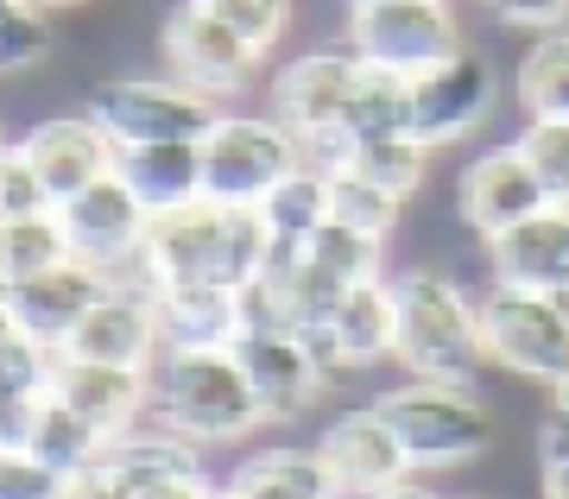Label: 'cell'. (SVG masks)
<instances>
[{"mask_svg": "<svg viewBox=\"0 0 569 499\" xmlns=\"http://www.w3.org/2000/svg\"><path fill=\"white\" fill-rule=\"evenodd\" d=\"M70 480L44 468L32 449H0V499H63Z\"/></svg>", "mask_w": 569, "mask_h": 499, "instance_id": "cell-40", "label": "cell"}, {"mask_svg": "<svg viewBox=\"0 0 569 499\" xmlns=\"http://www.w3.org/2000/svg\"><path fill=\"white\" fill-rule=\"evenodd\" d=\"M58 221H63V240H70V260H89L96 272L121 279V272L140 266L152 209L127 190L121 171H108V178H96L89 190L63 197L58 202Z\"/></svg>", "mask_w": 569, "mask_h": 499, "instance_id": "cell-11", "label": "cell"}, {"mask_svg": "<svg viewBox=\"0 0 569 499\" xmlns=\"http://www.w3.org/2000/svg\"><path fill=\"white\" fill-rule=\"evenodd\" d=\"M58 63V26H51V13L44 7H13L7 20H0V77H39V70H51Z\"/></svg>", "mask_w": 569, "mask_h": 499, "instance_id": "cell-34", "label": "cell"}, {"mask_svg": "<svg viewBox=\"0 0 569 499\" xmlns=\"http://www.w3.org/2000/svg\"><path fill=\"white\" fill-rule=\"evenodd\" d=\"M317 456H323L329 480H336V499H373L380 487H392L399 475H411L406 449L392 437L373 405H348L317 430Z\"/></svg>", "mask_w": 569, "mask_h": 499, "instance_id": "cell-15", "label": "cell"}, {"mask_svg": "<svg viewBox=\"0 0 569 499\" xmlns=\"http://www.w3.org/2000/svg\"><path fill=\"white\" fill-rule=\"evenodd\" d=\"M348 7H373V0H348Z\"/></svg>", "mask_w": 569, "mask_h": 499, "instance_id": "cell-52", "label": "cell"}, {"mask_svg": "<svg viewBox=\"0 0 569 499\" xmlns=\"http://www.w3.org/2000/svg\"><path fill=\"white\" fill-rule=\"evenodd\" d=\"M102 291H108V272H96L89 260H58L51 272L13 285L7 298H13V322H20L26 336L44 341V348H63Z\"/></svg>", "mask_w": 569, "mask_h": 499, "instance_id": "cell-20", "label": "cell"}, {"mask_svg": "<svg viewBox=\"0 0 569 499\" xmlns=\"http://www.w3.org/2000/svg\"><path fill=\"white\" fill-rule=\"evenodd\" d=\"M39 423V399H0V449H26Z\"/></svg>", "mask_w": 569, "mask_h": 499, "instance_id": "cell-42", "label": "cell"}, {"mask_svg": "<svg viewBox=\"0 0 569 499\" xmlns=\"http://www.w3.org/2000/svg\"><path fill=\"white\" fill-rule=\"evenodd\" d=\"M32 7H44V13H82L89 0H32Z\"/></svg>", "mask_w": 569, "mask_h": 499, "instance_id": "cell-47", "label": "cell"}, {"mask_svg": "<svg viewBox=\"0 0 569 499\" xmlns=\"http://www.w3.org/2000/svg\"><path fill=\"white\" fill-rule=\"evenodd\" d=\"M373 499H449V493H437V487H430V480L418 475V468H411V475H399L392 487H380Z\"/></svg>", "mask_w": 569, "mask_h": 499, "instance_id": "cell-45", "label": "cell"}, {"mask_svg": "<svg viewBox=\"0 0 569 499\" xmlns=\"http://www.w3.org/2000/svg\"><path fill=\"white\" fill-rule=\"evenodd\" d=\"M512 108L519 114H569V26L531 32L512 63Z\"/></svg>", "mask_w": 569, "mask_h": 499, "instance_id": "cell-26", "label": "cell"}, {"mask_svg": "<svg viewBox=\"0 0 569 499\" xmlns=\"http://www.w3.org/2000/svg\"><path fill=\"white\" fill-rule=\"evenodd\" d=\"M493 26L507 32H550V26H569V0H475Z\"/></svg>", "mask_w": 569, "mask_h": 499, "instance_id": "cell-41", "label": "cell"}, {"mask_svg": "<svg viewBox=\"0 0 569 499\" xmlns=\"http://www.w3.org/2000/svg\"><path fill=\"white\" fill-rule=\"evenodd\" d=\"M367 405L399 437V449H406V461L418 475H462L475 461H488L493 442H500V411H493L488 386L406 373L392 386H373Z\"/></svg>", "mask_w": 569, "mask_h": 499, "instance_id": "cell-2", "label": "cell"}, {"mask_svg": "<svg viewBox=\"0 0 569 499\" xmlns=\"http://www.w3.org/2000/svg\"><path fill=\"white\" fill-rule=\"evenodd\" d=\"M63 499H133V493H127L121 480H114V475L102 468V461H96L89 475H77V480H70V493H63Z\"/></svg>", "mask_w": 569, "mask_h": 499, "instance_id": "cell-43", "label": "cell"}, {"mask_svg": "<svg viewBox=\"0 0 569 499\" xmlns=\"http://www.w3.org/2000/svg\"><path fill=\"white\" fill-rule=\"evenodd\" d=\"M392 279V367L425 373V380H456L481 386L493 373L475 291L456 272L425 260H406L387 272Z\"/></svg>", "mask_w": 569, "mask_h": 499, "instance_id": "cell-1", "label": "cell"}, {"mask_svg": "<svg viewBox=\"0 0 569 499\" xmlns=\"http://www.w3.org/2000/svg\"><path fill=\"white\" fill-rule=\"evenodd\" d=\"M550 405H557V411H569V367L550 380Z\"/></svg>", "mask_w": 569, "mask_h": 499, "instance_id": "cell-46", "label": "cell"}, {"mask_svg": "<svg viewBox=\"0 0 569 499\" xmlns=\"http://www.w3.org/2000/svg\"><path fill=\"white\" fill-rule=\"evenodd\" d=\"M298 164H305L298 133L272 108H222L216 127L203 133V197L228 202V209H253Z\"/></svg>", "mask_w": 569, "mask_h": 499, "instance_id": "cell-5", "label": "cell"}, {"mask_svg": "<svg viewBox=\"0 0 569 499\" xmlns=\"http://www.w3.org/2000/svg\"><path fill=\"white\" fill-rule=\"evenodd\" d=\"M342 39L361 63H380L392 77H430L443 70L468 44L462 13L449 0H373V7H348Z\"/></svg>", "mask_w": 569, "mask_h": 499, "instance_id": "cell-6", "label": "cell"}, {"mask_svg": "<svg viewBox=\"0 0 569 499\" xmlns=\"http://www.w3.org/2000/svg\"><path fill=\"white\" fill-rule=\"evenodd\" d=\"M247 329V298L228 285H164L159 336L164 348H234Z\"/></svg>", "mask_w": 569, "mask_h": 499, "instance_id": "cell-22", "label": "cell"}, {"mask_svg": "<svg viewBox=\"0 0 569 499\" xmlns=\"http://www.w3.org/2000/svg\"><path fill=\"white\" fill-rule=\"evenodd\" d=\"M114 171L127 178V190L159 216L178 202L203 197V140H152V146H121Z\"/></svg>", "mask_w": 569, "mask_h": 499, "instance_id": "cell-25", "label": "cell"}, {"mask_svg": "<svg viewBox=\"0 0 569 499\" xmlns=\"http://www.w3.org/2000/svg\"><path fill=\"white\" fill-rule=\"evenodd\" d=\"M493 108H500V70L475 44H462L443 70H430V77L411 82V133L430 152H449V146L475 140L493 120Z\"/></svg>", "mask_w": 569, "mask_h": 499, "instance_id": "cell-10", "label": "cell"}, {"mask_svg": "<svg viewBox=\"0 0 569 499\" xmlns=\"http://www.w3.org/2000/svg\"><path fill=\"white\" fill-rule=\"evenodd\" d=\"M140 499H216V480H209V475L164 480V487H152V493H140Z\"/></svg>", "mask_w": 569, "mask_h": 499, "instance_id": "cell-44", "label": "cell"}, {"mask_svg": "<svg viewBox=\"0 0 569 499\" xmlns=\"http://www.w3.org/2000/svg\"><path fill=\"white\" fill-rule=\"evenodd\" d=\"M44 209H58V202H51V190H44L32 152H26L20 140H7V146H0V221L44 216Z\"/></svg>", "mask_w": 569, "mask_h": 499, "instance_id": "cell-38", "label": "cell"}, {"mask_svg": "<svg viewBox=\"0 0 569 499\" xmlns=\"http://www.w3.org/2000/svg\"><path fill=\"white\" fill-rule=\"evenodd\" d=\"M519 152L531 159L550 209H569V114H519Z\"/></svg>", "mask_w": 569, "mask_h": 499, "instance_id": "cell-35", "label": "cell"}, {"mask_svg": "<svg viewBox=\"0 0 569 499\" xmlns=\"http://www.w3.org/2000/svg\"><path fill=\"white\" fill-rule=\"evenodd\" d=\"M222 487L241 499H336V480H329L317 442L310 449L305 442H260L228 468Z\"/></svg>", "mask_w": 569, "mask_h": 499, "instance_id": "cell-23", "label": "cell"}, {"mask_svg": "<svg viewBox=\"0 0 569 499\" xmlns=\"http://www.w3.org/2000/svg\"><path fill=\"white\" fill-rule=\"evenodd\" d=\"M7 329H20V322H13V298H7V285H0V336H7Z\"/></svg>", "mask_w": 569, "mask_h": 499, "instance_id": "cell-48", "label": "cell"}, {"mask_svg": "<svg viewBox=\"0 0 569 499\" xmlns=\"http://www.w3.org/2000/svg\"><path fill=\"white\" fill-rule=\"evenodd\" d=\"M58 260H70V240H63L58 209L0 221V285H7V291L26 285V279H39V272H51Z\"/></svg>", "mask_w": 569, "mask_h": 499, "instance_id": "cell-32", "label": "cell"}, {"mask_svg": "<svg viewBox=\"0 0 569 499\" xmlns=\"http://www.w3.org/2000/svg\"><path fill=\"white\" fill-rule=\"evenodd\" d=\"M355 77H361V58L348 51V39H323V44H310V51H298V58H284L266 77V108L305 140L317 127H342Z\"/></svg>", "mask_w": 569, "mask_h": 499, "instance_id": "cell-12", "label": "cell"}, {"mask_svg": "<svg viewBox=\"0 0 569 499\" xmlns=\"http://www.w3.org/2000/svg\"><path fill=\"white\" fill-rule=\"evenodd\" d=\"M336 373H380L392 360V279H361L348 285L329 310L323 336L310 341Z\"/></svg>", "mask_w": 569, "mask_h": 499, "instance_id": "cell-19", "label": "cell"}, {"mask_svg": "<svg viewBox=\"0 0 569 499\" xmlns=\"http://www.w3.org/2000/svg\"><path fill=\"white\" fill-rule=\"evenodd\" d=\"M430 164H437V152H430L418 133H380V140H355V152H348V171H355V178L380 183V190H387V197H399L406 209L425 197Z\"/></svg>", "mask_w": 569, "mask_h": 499, "instance_id": "cell-29", "label": "cell"}, {"mask_svg": "<svg viewBox=\"0 0 569 499\" xmlns=\"http://www.w3.org/2000/svg\"><path fill=\"white\" fill-rule=\"evenodd\" d=\"M488 266H493V279H507V285H531V291L569 298V209H538L531 221L493 234Z\"/></svg>", "mask_w": 569, "mask_h": 499, "instance_id": "cell-21", "label": "cell"}, {"mask_svg": "<svg viewBox=\"0 0 569 499\" xmlns=\"http://www.w3.org/2000/svg\"><path fill=\"white\" fill-rule=\"evenodd\" d=\"M13 7H26V0H0V20H7V13H13Z\"/></svg>", "mask_w": 569, "mask_h": 499, "instance_id": "cell-49", "label": "cell"}, {"mask_svg": "<svg viewBox=\"0 0 569 499\" xmlns=\"http://www.w3.org/2000/svg\"><path fill=\"white\" fill-rule=\"evenodd\" d=\"M222 228H228V202L216 197L159 209L140 247L146 285L152 291H164V285H222Z\"/></svg>", "mask_w": 569, "mask_h": 499, "instance_id": "cell-14", "label": "cell"}, {"mask_svg": "<svg viewBox=\"0 0 569 499\" xmlns=\"http://www.w3.org/2000/svg\"><path fill=\"white\" fill-rule=\"evenodd\" d=\"M20 146L32 152V164H39V178H44V190H51V202L89 190V183L108 178V171H114V159H121L114 133H108V127L89 114V108L39 114V120L20 133Z\"/></svg>", "mask_w": 569, "mask_h": 499, "instance_id": "cell-16", "label": "cell"}, {"mask_svg": "<svg viewBox=\"0 0 569 499\" xmlns=\"http://www.w3.org/2000/svg\"><path fill=\"white\" fill-rule=\"evenodd\" d=\"M234 355H241V373H247V386H253V399H260L266 423H298L329 386L342 380V373H336L298 329H284V322H247L241 341H234Z\"/></svg>", "mask_w": 569, "mask_h": 499, "instance_id": "cell-9", "label": "cell"}, {"mask_svg": "<svg viewBox=\"0 0 569 499\" xmlns=\"http://www.w3.org/2000/svg\"><path fill=\"white\" fill-rule=\"evenodd\" d=\"M159 58L164 70L178 82H190L197 96L222 101V108H234V101L260 82L266 58L253 51V44L241 39V32H228L209 7H197V0H178V7H164L159 20Z\"/></svg>", "mask_w": 569, "mask_h": 499, "instance_id": "cell-8", "label": "cell"}, {"mask_svg": "<svg viewBox=\"0 0 569 499\" xmlns=\"http://www.w3.org/2000/svg\"><path fill=\"white\" fill-rule=\"evenodd\" d=\"M348 140H380V133H411V77H392L380 63H361L355 96L342 108Z\"/></svg>", "mask_w": 569, "mask_h": 499, "instance_id": "cell-31", "label": "cell"}, {"mask_svg": "<svg viewBox=\"0 0 569 499\" xmlns=\"http://www.w3.org/2000/svg\"><path fill=\"white\" fill-rule=\"evenodd\" d=\"M89 114L102 120L114 146H152V140H203L222 101L197 96L190 82L164 77H96L89 82Z\"/></svg>", "mask_w": 569, "mask_h": 499, "instance_id": "cell-7", "label": "cell"}, {"mask_svg": "<svg viewBox=\"0 0 569 499\" xmlns=\"http://www.w3.org/2000/svg\"><path fill=\"white\" fill-rule=\"evenodd\" d=\"M216 499H241V493H228V487H222V480H216Z\"/></svg>", "mask_w": 569, "mask_h": 499, "instance_id": "cell-50", "label": "cell"}, {"mask_svg": "<svg viewBox=\"0 0 569 499\" xmlns=\"http://www.w3.org/2000/svg\"><path fill=\"white\" fill-rule=\"evenodd\" d=\"M146 386H152L146 418L190 437L197 449H234L266 423L234 348H159V360L146 367Z\"/></svg>", "mask_w": 569, "mask_h": 499, "instance_id": "cell-3", "label": "cell"}, {"mask_svg": "<svg viewBox=\"0 0 569 499\" xmlns=\"http://www.w3.org/2000/svg\"><path fill=\"white\" fill-rule=\"evenodd\" d=\"M0 146H7V140H0Z\"/></svg>", "mask_w": 569, "mask_h": 499, "instance_id": "cell-53", "label": "cell"}, {"mask_svg": "<svg viewBox=\"0 0 569 499\" xmlns=\"http://www.w3.org/2000/svg\"><path fill=\"white\" fill-rule=\"evenodd\" d=\"M26 449H32L44 468H58L63 480H77V475H89V468L108 456V437L89 418H77L63 399L44 392V399H39V423H32V442H26Z\"/></svg>", "mask_w": 569, "mask_h": 499, "instance_id": "cell-30", "label": "cell"}, {"mask_svg": "<svg viewBox=\"0 0 569 499\" xmlns=\"http://www.w3.org/2000/svg\"><path fill=\"white\" fill-rule=\"evenodd\" d=\"M102 468L121 480L133 499H140V493H152V487H164V480L203 475V449H197L190 437H178V430H164V423L146 418V423H133L127 437L108 442Z\"/></svg>", "mask_w": 569, "mask_h": 499, "instance_id": "cell-24", "label": "cell"}, {"mask_svg": "<svg viewBox=\"0 0 569 499\" xmlns=\"http://www.w3.org/2000/svg\"><path fill=\"white\" fill-rule=\"evenodd\" d=\"M475 317H481L488 360L512 380H531L550 392V380L569 367V298H557V291L488 279L475 285Z\"/></svg>", "mask_w": 569, "mask_h": 499, "instance_id": "cell-4", "label": "cell"}, {"mask_svg": "<svg viewBox=\"0 0 569 499\" xmlns=\"http://www.w3.org/2000/svg\"><path fill=\"white\" fill-rule=\"evenodd\" d=\"M538 209H550V197H545V183H538V171H531V159L519 152V140L481 146V152L462 164V178H456V216H462L481 240L531 221Z\"/></svg>", "mask_w": 569, "mask_h": 499, "instance_id": "cell-13", "label": "cell"}, {"mask_svg": "<svg viewBox=\"0 0 569 499\" xmlns=\"http://www.w3.org/2000/svg\"><path fill=\"white\" fill-rule=\"evenodd\" d=\"M449 499H493V493H449Z\"/></svg>", "mask_w": 569, "mask_h": 499, "instance_id": "cell-51", "label": "cell"}, {"mask_svg": "<svg viewBox=\"0 0 569 499\" xmlns=\"http://www.w3.org/2000/svg\"><path fill=\"white\" fill-rule=\"evenodd\" d=\"M329 216L348 221V228H361V234H380V240H399V228H406V202L387 197L380 183L355 178V171H329Z\"/></svg>", "mask_w": 569, "mask_h": 499, "instance_id": "cell-33", "label": "cell"}, {"mask_svg": "<svg viewBox=\"0 0 569 499\" xmlns=\"http://www.w3.org/2000/svg\"><path fill=\"white\" fill-rule=\"evenodd\" d=\"M531 468H538V499H569V411L557 405L531 418Z\"/></svg>", "mask_w": 569, "mask_h": 499, "instance_id": "cell-39", "label": "cell"}, {"mask_svg": "<svg viewBox=\"0 0 569 499\" xmlns=\"http://www.w3.org/2000/svg\"><path fill=\"white\" fill-rule=\"evenodd\" d=\"M159 348H164V336H159V291H152V285H108L102 298L89 303V317L77 322V336L63 341L58 355L114 360V367H152Z\"/></svg>", "mask_w": 569, "mask_h": 499, "instance_id": "cell-17", "label": "cell"}, {"mask_svg": "<svg viewBox=\"0 0 569 499\" xmlns=\"http://www.w3.org/2000/svg\"><path fill=\"white\" fill-rule=\"evenodd\" d=\"M305 260H310V272H317V279H329L336 291H348V285L392 272V240L361 234V228H348V221L329 216L323 228L305 240Z\"/></svg>", "mask_w": 569, "mask_h": 499, "instance_id": "cell-28", "label": "cell"}, {"mask_svg": "<svg viewBox=\"0 0 569 499\" xmlns=\"http://www.w3.org/2000/svg\"><path fill=\"white\" fill-rule=\"evenodd\" d=\"M197 7H209L228 32H241L260 58H272L291 39V20H298V0H197Z\"/></svg>", "mask_w": 569, "mask_h": 499, "instance_id": "cell-36", "label": "cell"}, {"mask_svg": "<svg viewBox=\"0 0 569 499\" xmlns=\"http://www.w3.org/2000/svg\"><path fill=\"white\" fill-rule=\"evenodd\" d=\"M51 399H63L77 418H89L108 442H114V437H127L133 423H146V411H152V386H146V367L58 355V367H51Z\"/></svg>", "mask_w": 569, "mask_h": 499, "instance_id": "cell-18", "label": "cell"}, {"mask_svg": "<svg viewBox=\"0 0 569 499\" xmlns=\"http://www.w3.org/2000/svg\"><path fill=\"white\" fill-rule=\"evenodd\" d=\"M51 367H58V348L32 341L26 329H7L0 336V399H44Z\"/></svg>", "mask_w": 569, "mask_h": 499, "instance_id": "cell-37", "label": "cell"}, {"mask_svg": "<svg viewBox=\"0 0 569 499\" xmlns=\"http://www.w3.org/2000/svg\"><path fill=\"white\" fill-rule=\"evenodd\" d=\"M253 209H260L272 247H305V240L329 221V171L298 164V171H284V178L272 183Z\"/></svg>", "mask_w": 569, "mask_h": 499, "instance_id": "cell-27", "label": "cell"}]
</instances>
